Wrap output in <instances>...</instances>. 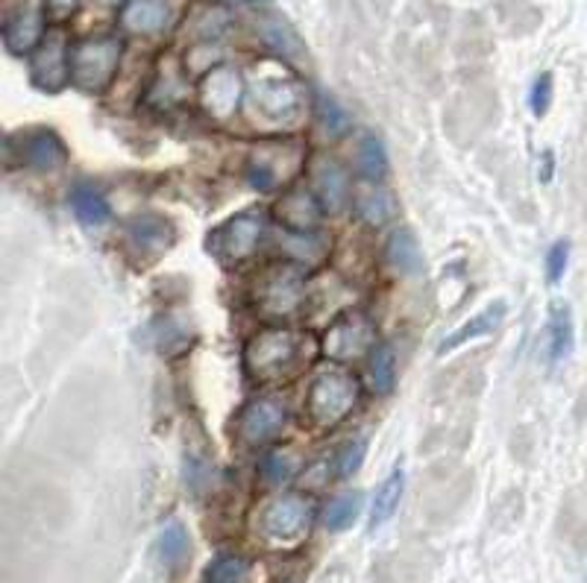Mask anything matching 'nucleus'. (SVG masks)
Listing matches in <instances>:
<instances>
[{
  "instance_id": "nucleus-28",
  "label": "nucleus",
  "mask_w": 587,
  "mask_h": 583,
  "mask_svg": "<svg viewBox=\"0 0 587 583\" xmlns=\"http://www.w3.org/2000/svg\"><path fill=\"white\" fill-rule=\"evenodd\" d=\"M358 513H361V492H344V496L329 501V508L324 510L326 531H347L349 524L358 519Z\"/></svg>"
},
{
  "instance_id": "nucleus-25",
  "label": "nucleus",
  "mask_w": 587,
  "mask_h": 583,
  "mask_svg": "<svg viewBox=\"0 0 587 583\" xmlns=\"http://www.w3.org/2000/svg\"><path fill=\"white\" fill-rule=\"evenodd\" d=\"M356 212L370 226H382L394 218L391 194H385L379 188H361V191H356Z\"/></svg>"
},
{
  "instance_id": "nucleus-24",
  "label": "nucleus",
  "mask_w": 587,
  "mask_h": 583,
  "mask_svg": "<svg viewBox=\"0 0 587 583\" xmlns=\"http://www.w3.org/2000/svg\"><path fill=\"white\" fill-rule=\"evenodd\" d=\"M358 173L367 179V182H379L388 173V152H385L382 138L367 132L358 145Z\"/></svg>"
},
{
  "instance_id": "nucleus-37",
  "label": "nucleus",
  "mask_w": 587,
  "mask_h": 583,
  "mask_svg": "<svg viewBox=\"0 0 587 583\" xmlns=\"http://www.w3.org/2000/svg\"><path fill=\"white\" fill-rule=\"evenodd\" d=\"M44 7L56 12V15H69V12H74V7H77V0H44Z\"/></svg>"
},
{
  "instance_id": "nucleus-8",
  "label": "nucleus",
  "mask_w": 587,
  "mask_h": 583,
  "mask_svg": "<svg viewBox=\"0 0 587 583\" xmlns=\"http://www.w3.org/2000/svg\"><path fill=\"white\" fill-rule=\"evenodd\" d=\"M259 237H262V218L253 212L235 214L209 235V253L218 255L227 264L244 262L259 246Z\"/></svg>"
},
{
  "instance_id": "nucleus-5",
  "label": "nucleus",
  "mask_w": 587,
  "mask_h": 583,
  "mask_svg": "<svg viewBox=\"0 0 587 583\" xmlns=\"http://www.w3.org/2000/svg\"><path fill=\"white\" fill-rule=\"evenodd\" d=\"M30 80L42 92H62L71 80V44L62 30H51L30 60Z\"/></svg>"
},
{
  "instance_id": "nucleus-26",
  "label": "nucleus",
  "mask_w": 587,
  "mask_h": 583,
  "mask_svg": "<svg viewBox=\"0 0 587 583\" xmlns=\"http://www.w3.org/2000/svg\"><path fill=\"white\" fill-rule=\"evenodd\" d=\"M370 384L379 396H388L397 384V356L388 343H376L370 352Z\"/></svg>"
},
{
  "instance_id": "nucleus-12",
  "label": "nucleus",
  "mask_w": 587,
  "mask_h": 583,
  "mask_svg": "<svg viewBox=\"0 0 587 583\" xmlns=\"http://www.w3.org/2000/svg\"><path fill=\"white\" fill-rule=\"evenodd\" d=\"M3 47L9 53H15V56H24V53H33L44 33V12L42 7H35V3H24V7H18L12 15H7L3 21Z\"/></svg>"
},
{
  "instance_id": "nucleus-34",
  "label": "nucleus",
  "mask_w": 587,
  "mask_h": 583,
  "mask_svg": "<svg viewBox=\"0 0 587 583\" xmlns=\"http://www.w3.org/2000/svg\"><path fill=\"white\" fill-rule=\"evenodd\" d=\"M186 487L195 492V496H200V492H206L209 487H212V469H209L206 460H200V457H188Z\"/></svg>"
},
{
  "instance_id": "nucleus-23",
  "label": "nucleus",
  "mask_w": 587,
  "mask_h": 583,
  "mask_svg": "<svg viewBox=\"0 0 587 583\" xmlns=\"http://www.w3.org/2000/svg\"><path fill=\"white\" fill-rule=\"evenodd\" d=\"M129 244L138 253H165L174 244V229L163 218H141L129 226Z\"/></svg>"
},
{
  "instance_id": "nucleus-29",
  "label": "nucleus",
  "mask_w": 587,
  "mask_h": 583,
  "mask_svg": "<svg viewBox=\"0 0 587 583\" xmlns=\"http://www.w3.org/2000/svg\"><path fill=\"white\" fill-rule=\"evenodd\" d=\"M317 118H321V124H324L326 129V136H347V129H349V112L340 106L338 100H335L333 94H326L321 92L317 94Z\"/></svg>"
},
{
  "instance_id": "nucleus-36",
  "label": "nucleus",
  "mask_w": 587,
  "mask_h": 583,
  "mask_svg": "<svg viewBox=\"0 0 587 583\" xmlns=\"http://www.w3.org/2000/svg\"><path fill=\"white\" fill-rule=\"evenodd\" d=\"M553 168H555L553 152L546 150L544 156H541V165H537V177H541V182H553Z\"/></svg>"
},
{
  "instance_id": "nucleus-27",
  "label": "nucleus",
  "mask_w": 587,
  "mask_h": 583,
  "mask_svg": "<svg viewBox=\"0 0 587 583\" xmlns=\"http://www.w3.org/2000/svg\"><path fill=\"white\" fill-rule=\"evenodd\" d=\"M250 581V560L241 554H218L206 566L203 583H248Z\"/></svg>"
},
{
  "instance_id": "nucleus-31",
  "label": "nucleus",
  "mask_w": 587,
  "mask_h": 583,
  "mask_svg": "<svg viewBox=\"0 0 587 583\" xmlns=\"http://www.w3.org/2000/svg\"><path fill=\"white\" fill-rule=\"evenodd\" d=\"M567 264H570V241H555L546 253V279H549V285H558L564 279Z\"/></svg>"
},
{
  "instance_id": "nucleus-9",
  "label": "nucleus",
  "mask_w": 587,
  "mask_h": 583,
  "mask_svg": "<svg viewBox=\"0 0 587 583\" xmlns=\"http://www.w3.org/2000/svg\"><path fill=\"white\" fill-rule=\"evenodd\" d=\"M259 308L268 317H289L291 311H297V305L306 296V282L294 267H280L271 271L259 285Z\"/></svg>"
},
{
  "instance_id": "nucleus-4",
  "label": "nucleus",
  "mask_w": 587,
  "mask_h": 583,
  "mask_svg": "<svg viewBox=\"0 0 587 583\" xmlns=\"http://www.w3.org/2000/svg\"><path fill=\"white\" fill-rule=\"evenodd\" d=\"M3 150L7 161L18 159V165L39 173H56L69 161V147L53 129H24L18 136H7Z\"/></svg>"
},
{
  "instance_id": "nucleus-14",
  "label": "nucleus",
  "mask_w": 587,
  "mask_h": 583,
  "mask_svg": "<svg viewBox=\"0 0 587 583\" xmlns=\"http://www.w3.org/2000/svg\"><path fill=\"white\" fill-rule=\"evenodd\" d=\"M505 311H509V305H505L503 299H496V303H491L488 308H482L476 317H470L464 326L452 331L450 338H443V343L438 347V356H447V352H455V349L464 347V343H473V340L494 335V331L500 329V322L505 320Z\"/></svg>"
},
{
  "instance_id": "nucleus-15",
  "label": "nucleus",
  "mask_w": 587,
  "mask_h": 583,
  "mask_svg": "<svg viewBox=\"0 0 587 583\" xmlns=\"http://www.w3.org/2000/svg\"><path fill=\"white\" fill-rule=\"evenodd\" d=\"M312 173H315V188L321 205H324L326 212H340L349 200V179L344 173V168L333 159H321Z\"/></svg>"
},
{
  "instance_id": "nucleus-3",
  "label": "nucleus",
  "mask_w": 587,
  "mask_h": 583,
  "mask_svg": "<svg viewBox=\"0 0 587 583\" xmlns=\"http://www.w3.org/2000/svg\"><path fill=\"white\" fill-rule=\"evenodd\" d=\"M358 402V381L349 372H324L317 375L306 399V414L321 428L338 425Z\"/></svg>"
},
{
  "instance_id": "nucleus-16",
  "label": "nucleus",
  "mask_w": 587,
  "mask_h": 583,
  "mask_svg": "<svg viewBox=\"0 0 587 583\" xmlns=\"http://www.w3.org/2000/svg\"><path fill=\"white\" fill-rule=\"evenodd\" d=\"M170 24L168 0H129L124 7V26L129 33L156 35Z\"/></svg>"
},
{
  "instance_id": "nucleus-18",
  "label": "nucleus",
  "mask_w": 587,
  "mask_h": 583,
  "mask_svg": "<svg viewBox=\"0 0 587 583\" xmlns=\"http://www.w3.org/2000/svg\"><path fill=\"white\" fill-rule=\"evenodd\" d=\"M549 361L553 364H562L564 358L573 352V343H576V326H573V311L570 305L564 299H555L549 305Z\"/></svg>"
},
{
  "instance_id": "nucleus-7",
  "label": "nucleus",
  "mask_w": 587,
  "mask_h": 583,
  "mask_svg": "<svg viewBox=\"0 0 587 583\" xmlns=\"http://www.w3.org/2000/svg\"><path fill=\"white\" fill-rule=\"evenodd\" d=\"M253 106L273 124H294L303 115L306 97L294 80L285 76H264L253 85Z\"/></svg>"
},
{
  "instance_id": "nucleus-22",
  "label": "nucleus",
  "mask_w": 587,
  "mask_h": 583,
  "mask_svg": "<svg viewBox=\"0 0 587 583\" xmlns=\"http://www.w3.org/2000/svg\"><path fill=\"white\" fill-rule=\"evenodd\" d=\"M156 554H159V563H163L168 572H177L188 563L191 558V537H188L186 524L182 522H168L156 540Z\"/></svg>"
},
{
  "instance_id": "nucleus-32",
  "label": "nucleus",
  "mask_w": 587,
  "mask_h": 583,
  "mask_svg": "<svg viewBox=\"0 0 587 583\" xmlns=\"http://www.w3.org/2000/svg\"><path fill=\"white\" fill-rule=\"evenodd\" d=\"M365 452H367L365 439H353V443H347V446L340 448L338 460H335L340 478H353V475H356L358 469H361Z\"/></svg>"
},
{
  "instance_id": "nucleus-35",
  "label": "nucleus",
  "mask_w": 587,
  "mask_h": 583,
  "mask_svg": "<svg viewBox=\"0 0 587 583\" xmlns=\"http://www.w3.org/2000/svg\"><path fill=\"white\" fill-rule=\"evenodd\" d=\"M294 475V464L282 452H273L262 460V478L268 484H285Z\"/></svg>"
},
{
  "instance_id": "nucleus-20",
  "label": "nucleus",
  "mask_w": 587,
  "mask_h": 583,
  "mask_svg": "<svg viewBox=\"0 0 587 583\" xmlns=\"http://www.w3.org/2000/svg\"><path fill=\"white\" fill-rule=\"evenodd\" d=\"M402 490H406V475H402V469H394V473L376 487L374 505H370V531H379L382 524L391 522L397 508H400Z\"/></svg>"
},
{
  "instance_id": "nucleus-1",
  "label": "nucleus",
  "mask_w": 587,
  "mask_h": 583,
  "mask_svg": "<svg viewBox=\"0 0 587 583\" xmlns=\"http://www.w3.org/2000/svg\"><path fill=\"white\" fill-rule=\"evenodd\" d=\"M124 44L115 35H92L71 44V83L80 92H106L118 74Z\"/></svg>"
},
{
  "instance_id": "nucleus-21",
  "label": "nucleus",
  "mask_w": 587,
  "mask_h": 583,
  "mask_svg": "<svg viewBox=\"0 0 587 583\" xmlns=\"http://www.w3.org/2000/svg\"><path fill=\"white\" fill-rule=\"evenodd\" d=\"M71 209H74L77 220L85 223V226H103V223H109L112 218L106 197H103L101 188H94L92 182H77V186L71 188Z\"/></svg>"
},
{
  "instance_id": "nucleus-17",
  "label": "nucleus",
  "mask_w": 587,
  "mask_h": 583,
  "mask_svg": "<svg viewBox=\"0 0 587 583\" xmlns=\"http://www.w3.org/2000/svg\"><path fill=\"white\" fill-rule=\"evenodd\" d=\"M321 212H324V205L317 203L315 197L306 194V191H294L280 203L276 214L291 232H300V235H308V232H315L317 223H321Z\"/></svg>"
},
{
  "instance_id": "nucleus-10",
  "label": "nucleus",
  "mask_w": 587,
  "mask_h": 583,
  "mask_svg": "<svg viewBox=\"0 0 587 583\" xmlns=\"http://www.w3.org/2000/svg\"><path fill=\"white\" fill-rule=\"evenodd\" d=\"M285 423H289V411L280 399L262 396L244 407V414L239 420V434L250 446H262L268 439L280 437Z\"/></svg>"
},
{
  "instance_id": "nucleus-39",
  "label": "nucleus",
  "mask_w": 587,
  "mask_h": 583,
  "mask_svg": "<svg viewBox=\"0 0 587 583\" xmlns=\"http://www.w3.org/2000/svg\"><path fill=\"white\" fill-rule=\"evenodd\" d=\"M235 3H262V0H235Z\"/></svg>"
},
{
  "instance_id": "nucleus-13",
  "label": "nucleus",
  "mask_w": 587,
  "mask_h": 583,
  "mask_svg": "<svg viewBox=\"0 0 587 583\" xmlns=\"http://www.w3.org/2000/svg\"><path fill=\"white\" fill-rule=\"evenodd\" d=\"M367 347H376L374 329L365 317H344V320L333 322L324 338L326 356L335 358V361H349V358H358Z\"/></svg>"
},
{
  "instance_id": "nucleus-11",
  "label": "nucleus",
  "mask_w": 587,
  "mask_h": 583,
  "mask_svg": "<svg viewBox=\"0 0 587 583\" xmlns=\"http://www.w3.org/2000/svg\"><path fill=\"white\" fill-rule=\"evenodd\" d=\"M241 92H244V83H241L239 71L230 65H218L206 74L200 85V103L212 118H230L232 112L239 109Z\"/></svg>"
},
{
  "instance_id": "nucleus-2",
  "label": "nucleus",
  "mask_w": 587,
  "mask_h": 583,
  "mask_svg": "<svg viewBox=\"0 0 587 583\" xmlns=\"http://www.w3.org/2000/svg\"><path fill=\"white\" fill-rule=\"evenodd\" d=\"M306 338L289 329H268L255 335L248 347V367L255 379H276L282 372L294 370L306 352Z\"/></svg>"
},
{
  "instance_id": "nucleus-33",
  "label": "nucleus",
  "mask_w": 587,
  "mask_h": 583,
  "mask_svg": "<svg viewBox=\"0 0 587 583\" xmlns=\"http://www.w3.org/2000/svg\"><path fill=\"white\" fill-rule=\"evenodd\" d=\"M528 106H532V115L535 118H544L549 106H553V74H541L528 92Z\"/></svg>"
},
{
  "instance_id": "nucleus-6",
  "label": "nucleus",
  "mask_w": 587,
  "mask_h": 583,
  "mask_svg": "<svg viewBox=\"0 0 587 583\" xmlns=\"http://www.w3.org/2000/svg\"><path fill=\"white\" fill-rule=\"evenodd\" d=\"M308 524H312V505L297 492H289V496L271 501L262 513V533L271 542H280V545L303 540Z\"/></svg>"
},
{
  "instance_id": "nucleus-30",
  "label": "nucleus",
  "mask_w": 587,
  "mask_h": 583,
  "mask_svg": "<svg viewBox=\"0 0 587 583\" xmlns=\"http://www.w3.org/2000/svg\"><path fill=\"white\" fill-rule=\"evenodd\" d=\"M264 35H268V42H271L273 47H280L285 56H300V53H303V44H300V39L285 21H268V24H264Z\"/></svg>"
},
{
  "instance_id": "nucleus-38",
  "label": "nucleus",
  "mask_w": 587,
  "mask_h": 583,
  "mask_svg": "<svg viewBox=\"0 0 587 583\" xmlns=\"http://www.w3.org/2000/svg\"><path fill=\"white\" fill-rule=\"evenodd\" d=\"M94 3H101V7H106V9H120L127 0H94Z\"/></svg>"
},
{
  "instance_id": "nucleus-19",
  "label": "nucleus",
  "mask_w": 587,
  "mask_h": 583,
  "mask_svg": "<svg viewBox=\"0 0 587 583\" xmlns=\"http://www.w3.org/2000/svg\"><path fill=\"white\" fill-rule=\"evenodd\" d=\"M388 262L402 276H420L423 273V253H420L418 235L411 229L400 226L388 237Z\"/></svg>"
}]
</instances>
